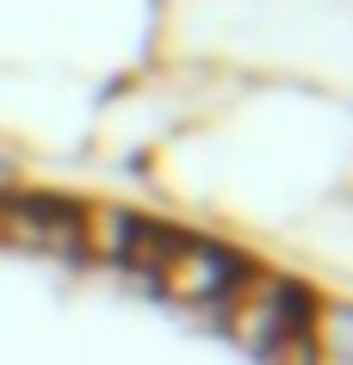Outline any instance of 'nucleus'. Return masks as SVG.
I'll return each instance as SVG.
<instances>
[{"label": "nucleus", "mask_w": 353, "mask_h": 365, "mask_svg": "<svg viewBox=\"0 0 353 365\" xmlns=\"http://www.w3.org/2000/svg\"><path fill=\"white\" fill-rule=\"evenodd\" d=\"M0 242L31 254H81V211L50 198H0Z\"/></svg>", "instance_id": "nucleus-3"}, {"label": "nucleus", "mask_w": 353, "mask_h": 365, "mask_svg": "<svg viewBox=\"0 0 353 365\" xmlns=\"http://www.w3.org/2000/svg\"><path fill=\"white\" fill-rule=\"evenodd\" d=\"M310 316H316V309L304 304V291L285 285V279H267V272H242V285L223 297V322H230V334L242 346H255L260 359H267L285 334H297Z\"/></svg>", "instance_id": "nucleus-1"}, {"label": "nucleus", "mask_w": 353, "mask_h": 365, "mask_svg": "<svg viewBox=\"0 0 353 365\" xmlns=\"http://www.w3.org/2000/svg\"><path fill=\"white\" fill-rule=\"evenodd\" d=\"M242 260H235L230 248H217V242H193V235H180L174 248H168V260H161L149 279H155L168 297H180V304H198V309H223V297H230L235 285H242Z\"/></svg>", "instance_id": "nucleus-2"}]
</instances>
